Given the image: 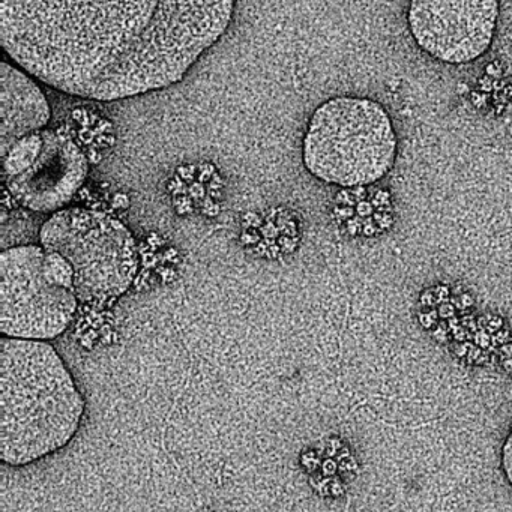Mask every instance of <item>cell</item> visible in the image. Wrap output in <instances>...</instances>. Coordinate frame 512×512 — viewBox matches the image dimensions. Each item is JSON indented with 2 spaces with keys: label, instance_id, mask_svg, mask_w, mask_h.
I'll return each instance as SVG.
<instances>
[{
  "label": "cell",
  "instance_id": "8fae6325",
  "mask_svg": "<svg viewBox=\"0 0 512 512\" xmlns=\"http://www.w3.org/2000/svg\"><path fill=\"white\" fill-rule=\"evenodd\" d=\"M44 272H46V277L56 286L74 290L73 265L62 254L55 253V251H46Z\"/></svg>",
  "mask_w": 512,
  "mask_h": 512
},
{
  "label": "cell",
  "instance_id": "5b68a950",
  "mask_svg": "<svg viewBox=\"0 0 512 512\" xmlns=\"http://www.w3.org/2000/svg\"><path fill=\"white\" fill-rule=\"evenodd\" d=\"M41 247L70 260L79 302H103L124 295L139 271V250L122 221L94 209L68 208L40 230Z\"/></svg>",
  "mask_w": 512,
  "mask_h": 512
},
{
  "label": "cell",
  "instance_id": "52a82bcc",
  "mask_svg": "<svg viewBox=\"0 0 512 512\" xmlns=\"http://www.w3.org/2000/svg\"><path fill=\"white\" fill-rule=\"evenodd\" d=\"M499 11L497 2H412L407 28L434 61L472 64L490 50Z\"/></svg>",
  "mask_w": 512,
  "mask_h": 512
},
{
  "label": "cell",
  "instance_id": "ba28073f",
  "mask_svg": "<svg viewBox=\"0 0 512 512\" xmlns=\"http://www.w3.org/2000/svg\"><path fill=\"white\" fill-rule=\"evenodd\" d=\"M43 136V152L34 166L19 178L5 181V188L25 208L56 214L85 184L89 161L68 134L44 130Z\"/></svg>",
  "mask_w": 512,
  "mask_h": 512
},
{
  "label": "cell",
  "instance_id": "9c48e42d",
  "mask_svg": "<svg viewBox=\"0 0 512 512\" xmlns=\"http://www.w3.org/2000/svg\"><path fill=\"white\" fill-rule=\"evenodd\" d=\"M50 106L40 86L7 61L0 64V157L14 143L49 125Z\"/></svg>",
  "mask_w": 512,
  "mask_h": 512
},
{
  "label": "cell",
  "instance_id": "7a4b0ae2",
  "mask_svg": "<svg viewBox=\"0 0 512 512\" xmlns=\"http://www.w3.org/2000/svg\"><path fill=\"white\" fill-rule=\"evenodd\" d=\"M85 412V397L52 344L0 338V460L25 467L62 451Z\"/></svg>",
  "mask_w": 512,
  "mask_h": 512
},
{
  "label": "cell",
  "instance_id": "6da1fadb",
  "mask_svg": "<svg viewBox=\"0 0 512 512\" xmlns=\"http://www.w3.org/2000/svg\"><path fill=\"white\" fill-rule=\"evenodd\" d=\"M158 2H0V44L26 73L83 97L154 17Z\"/></svg>",
  "mask_w": 512,
  "mask_h": 512
},
{
  "label": "cell",
  "instance_id": "7c38bea8",
  "mask_svg": "<svg viewBox=\"0 0 512 512\" xmlns=\"http://www.w3.org/2000/svg\"><path fill=\"white\" fill-rule=\"evenodd\" d=\"M500 463H502L503 475H505L506 481L512 488V428L506 436L505 443H503Z\"/></svg>",
  "mask_w": 512,
  "mask_h": 512
},
{
  "label": "cell",
  "instance_id": "3957f363",
  "mask_svg": "<svg viewBox=\"0 0 512 512\" xmlns=\"http://www.w3.org/2000/svg\"><path fill=\"white\" fill-rule=\"evenodd\" d=\"M233 10V2H158L148 26L83 98L124 100L181 82L227 31Z\"/></svg>",
  "mask_w": 512,
  "mask_h": 512
},
{
  "label": "cell",
  "instance_id": "277c9868",
  "mask_svg": "<svg viewBox=\"0 0 512 512\" xmlns=\"http://www.w3.org/2000/svg\"><path fill=\"white\" fill-rule=\"evenodd\" d=\"M397 158L391 116L377 101L335 97L320 104L305 131V169L329 185L364 188L382 181Z\"/></svg>",
  "mask_w": 512,
  "mask_h": 512
},
{
  "label": "cell",
  "instance_id": "30bf717a",
  "mask_svg": "<svg viewBox=\"0 0 512 512\" xmlns=\"http://www.w3.org/2000/svg\"><path fill=\"white\" fill-rule=\"evenodd\" d=\"M44 148L43 131L29 134L19 142L14 143L13 148L2 158V169H4V181L19 178L23 173L28 172L35 161L40 157Z\"/></svg>",
  "mask_w": 512,
  "mask_h": 512
},
{
  "label": "cell",
  "instance_id": "8992f818",
  "mask_svg": "<svg viewBox=\"0 0 512 512\" xmlns=\"http://www.w3.org/2000/svg\"><path fill=\"white\" fill-rule=\"evenodd\" d=\"M44 259L41 245H20L0 254L2 337L49 343L73 323L79 307L76 292L46 277Z\"/></svg>",
  "mask_w": 512,
  "mask_h": 512
}]
</instances>
